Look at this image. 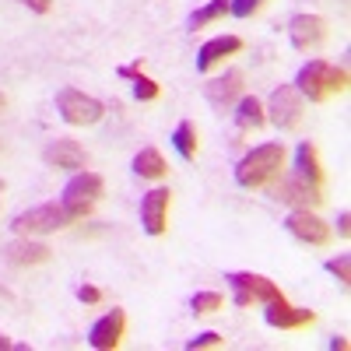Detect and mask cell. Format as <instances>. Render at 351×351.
<instances>
[{
    "label": "cell",
    "mask_w": 351,
    "mask_h": 351,
    "mask_svg": "<svg viewBox=\"0 0 351 351\" xmlns=\"http://www.w3.org/2000/svg\"><path fill=\"white\" fill-rule=\"evenodd\" d=\"M43 158H46V165H56V169H81L84 165V148L71 137H56V141L46 144Z\"/></svg>",
    "instance_id": "15"
},
{
    "label": "cell",
    "mask_w": 351,
    "mask_h": 351,
    "mask_svg": "<svg viewBox=\"0 0 351 351\" xmlns=\"http://www.w3.org/2000/svg\"><path fill=\"white\" fill-rule=\"evenodd\" d=\"M204 95H208V102H211L215 109H228L232 102L243 95V71H225L221 77L208 81Z\"/></svg>",
    "instance_id": "14"
},
{
    "label": "cell",
    "mask_w": 351,
    "mask_h": 351,
    "mask_svg": "<svg viewBox=\"0 0 351 351\" xmlns=\"http://www.w3.org/2000/svg\"><path fill=\"white\" fill-rule=\"evenodd\" d=\"M278 200L295 204V208L309 211V208H316V204H324V186L295 172V176H288V180H281V186H278Z\"/></svg>",
    "instance_id": "10"
},
{
    "label": "cell",
    "mask_w": 351,
    "mask_h": 351,
    "mask_svg": "<svg viewBox=\"0 0 351 351\" xmlns=\"http://www.w3.org/2000/svg\"><path fill=\"white\" fill-rule=\"evenodd\" d=\"M123 327H127L123 309H109L99 324L92 327V334H88V344L99 348V351H112L116 344H120V337H123Z\"/></svg>",
    "instance_id": "13"
},
{
    "label": "cell",
    "mask_w": 351,
    "mask_h": 351,
    "mask_svg": "<svg viewBox=\"0 0 351 351\" xmlns=\"http://www.w3.org/2000/svg\"><path fill=\"white\" fill-rule=\"evenodd\" d=\"M190 309H193V316H208V313L221 309V295L218 291H197L190 299Z\"/></svg>",
    "instance_id": "24"
},
{
    "label": "cell",
    "mask_w": 351,
    "mask_h": 351,
    "mask_svg": "<svg viewBox=\"0 0 351 351\" xmlns=\"http://www.w3.org/2000/svg\"><path fill=\"white\" fill-rule=\"evenodd\" d=\"M263 123H267V112H263L260 99H256V95H243L239 106H236V127H239V134L260 130Z\"/></svg>",
    "instance_id": "18"
},
{
    "label": "cell",
    "mask_w": 351,
    "mask_h": 351,
    "mask_svg": "<svg viewBox=\"0 0 351 351\" xmlns=\"http://www.w3.org/2000/svg\"><path fill=\"white\" fill-rule=\"evenodd\" d=\"M77 299H81L84 306H95V302H102V291H99L95 285H81V288H77Z\"/></svg>",
    "instance_id": "28"
},
{
    "label": "cell",
    "mask_w": 351,
    "mask_h": 351,
    "mask_svg": "<svg viewBox=\"0 0 351 351\" xmlns=\"http://www.w3.org/2000/svg\"><path fill=\"white\" fill-rule=\"evenodd\" d=\"M0 193H4V183H0Z\"/></svg>",
    "instance_id": "34"
},
{
    "label": "cell",
    "mask_w": 351,
    "mask_h": 351,
    "mask_svg": "<svg viewBox=\"0 0 351 351\" xmlns=\"http://www.w3.org/2000/svg\"><path fill=\"white\" fill-rule=\"evenodd\" d=\"M67 225H74V218H71V211L64 208V204H39V208L21 211L11 221V228L21 232V236H46V232L67 228Z\"/></svg>",
    "instance_id": "3"
},
{
    "label": "cell",
    "mask_w": 351,
    "mask_h": 351,
    "mask_svg": "<svg viewBox=\"0 0 351 351\" xmlns=\"http://www.w3.org/2000/svg\"><path fill=\"white\" fill-rule=\"evenodd\" d=\"M228 14V0H211V4H204L200 11H193L190 14V21H186V28H204V25H211V21H218V18H225Z\"/></svg>",
    "instance_id": "22"
},
{
    "label": "cell",
    "mask_w": 351,
    "mask_h": 351,
    "mask_svg": "<svg viewBox=\"0 0 351 351\" xmlns=\"http://www.w3.org/2000/svg\"><path fill=\"white\" fill-rule=\"evenodd\" d=\"M56 109H60V116L71 123V127H88V123H99L106 106L92 95L77 92V88H64L60 95H56Z\"/></svg>",
    "instance_id": "7"
},
{
    "label": "cell",
    "mask_w": 351,
    "mask_h": 351,
    "mask_svg": "<svg viewBox=\"0 0 351 351\" xmlns=\"http://www.w3.org/2000/svg\"><path fill=\"white\" fill-rule=\"evenodd\" d=\"M120 77H130V81H134V95H137L141 102L158 99V81L144 77V74H141V67H120Z\"/></svg>",
    "instance_id": "21"
},
{
    "label": "cell",
    "mask_w": 351,
    "mask_h": 351,
    "mask_svg": "<svg viewBox=\"0 0 351 351\" xmlns=\"http://www.w3.org/2000/svg\"><path fill=\"white\" fill-rule=\"evenodd\" d=\"M348 348V337H330V351H344Z\"/></svg>",
    "instance_id": "32"
},
{
    "label": "cell",
    "mask_w": 351,
    "mask_h": 351,
    "mask_svg": "<svg viewBox=\"0 0 351 351\" xmlns=\"http://www.w3.org/2000/svg\"><path fill=\"white\" fill-rule=\"evenodd\" d=\"M348 88V71L344 67H334L327 60H309L299 77H295V92L306 95L309 102H324L327 95L334 92H344Z\"/></svg>",
    "instance_id": "1"
},
{
    "label": "cell",
    "mask_w": 351,
    "mask_h": 351,
    "mask_svg": "<svg viewBox=\"0 0 351 351\" xmlns=\"http://www.w3.org/2000/svg\"><path fill=\"white\" fill-rule=\"evenodd\" d=\"M327 271L341 281V288H348V285H351V256H348V253H341V256L327 260Z\"/></svg>",
    "instance_id": "25"
},
{
    "label": "cell",
    "mask_w": 351,
    "mask_h": 351,
    "mask_svg": "<svg viewBox=\"0 0 351 351\" xmlns=\"http://www.w3.org/2000/svg\"><path fill=\"white\" fill-rule=\"evenodd\" d=\"M49 253L53 250L46 243H32V239H18V243L4 246V260L14 263V267H36V263H46Z\"/></svg>",
    "instance_id": "16"
},
{
    "label": "cell",
    "mask_w": 351,
    "mask_h": 351,
    "mask_svg": "<svg viewBox=\"0 0 351 351\" xmlns=\"http://www.w3.org/2000/svg\"><path fill=\"white\" fill-rule=\"evenodd\" d=\"M288 36H291V46L299 53H309V49H319L327 43V21L319 14H295L288 25Z\"/></svg>",
    "instance_id": "8"
},
{
    "label": "cell",
    "mask_w": 351,
    "mask_h": 351,
    "mask_svg": "<svg viewBox=\"0 0 351 351\" xmlns=\"http://www.w3.org/2000/svg\"><path fill=\"white\" fill-rule=\"evenodd\" d=\"M267 120L278 127V130H295L299 123H302V112H306V106H302V95L295 92V84H281V88H274L271 92V102H267Z\"/></svg>",
    "instance_id": "6"
},
{
    "label": "cell",
    "mask_w": 351,
    "mask_h": 351,
    "mask_svg": "<svg viewBox=\"0 0 351 351\" xmlns=\"http://www.w3.org/2000/svg\"><path fill=\"white\" fill-rule=\"evenodd\" d=\"M18 4H25L28 11H36V14H46L53 8V0H18Z\"/></svg>",
    "instance_id": "29"
},
{
    "label": "cell",
    "mask_w": 351,
    "mask_h": 351,
    "mask_svg": "<svg viewBox=\"0 0 351 351\" xmlns=\"http://www.w3.org/2000/svg\"><path fill=\"white\" fill-rule=\"evenodd\" d=\"M337 232H341L344 239L351 236V215H348V211H341V218H337Z\"/></svg>",
    "instance_id": "30"
},
{
    "label": "cell",
    "mask_w": 351,
    "mask_h": 351,
    "mask_svg": "<svg viewBox=\"0 0 351 351\" xmlns=\"http://www.w3.org/2000/svg\"><path fill=\"white\" fill-rule=\"evenodd\" d=\"M267 0H228V14H236V18H250L256 14Z\"/></svg>",
    "instance_id": "26"
},
{
    "label": "cell",
    "mask_w": 351,
    "mask_h": 351,
    "mask_svg": "<svg viewBox=\"0 0 351 351\" xmlns=\"http://www.w3.org/2000/svg\"><path fill=\"white\" fill-rule=\"evenodd\" d=\"M295 172L324 186V169H319V152H316V144L302 141L299 148H295Z\"/></svg>",
    "instance_id": "19"
},
{
    "label": "cell",
    "mask_w": 351,
    "mask_h": 351,
    "mask_svg": "<svg viewBox=\"0 0 351 351\" xmlns=\"http://www.w3.org/2000/svg\"><path fill=\"white\" fill-rule=\"evenodd\" d=\"M102 190H106L102 176H95V172H77V176H71V183L64 186V208L71 211L74 221H81L88 211H92V204L102 197Z\"/></svg>",
    "instance_id": "4"
},
{
    "label": "cell",
    "mask_w": 351,
    "mask_h": 351,
    "mask_svg": "<svg viewBox=\"0 0 351 351\" xmlns=\"http://www.w3.org/2000/svg\"><path fill=\"white\" fill-rule=\"evenodd\" d=\"M232 285V291H236V306H253V302H274L281 299V288L271 281V278H263V274H253V271H232L225 278Z\"/></svg>",
    "instance_id": "5"
},
{
    "label": "cell",
    "mask_w": 351,
    "mask_h": 351,
    "mask_svg": "<svg viewBox=\"0 0 351 351\" xmlns=\"http://www.w3.org/2000/svg\"><path fill=\"white\" fill-rule=\"evenodd\" d=\"M225 341H221V334H215V330H208V334H197L193 341H186V351H197V348H221Z\"/></svg>",
    "instance_id": "27"
},
{
    "label": "cell",
    "mask_w": 351,
    "mask_h": 351,
    "mask_svg": "<svg viewBox=\"0 0 351 351\" xmlns=\"http://www.w3.org/2000/svg\"><path fill=\"white\" fill-rule=\"evenodd\" d=\"M281 165H285V144H260V148H253L236 165V180H239V186L256 190L263 183H271L281 172Z\"/></svg>",
    "instance_id": "2"
},
{
    "label": "cell",
    "mask_w": 351,
    "mask_h": 351,
    "mask_svg": "<svg viewBox=\"0 0 351 351\" xmlns=\"http://www.w3.org/2000/svg\"><path fill=\"white\" fill-rule=\"evenodd\" d=\"M4 106H8V99H4V95H0V109H4Z\"/></svg>",
    "instance_id": "33"
},
{
    "label": "cell",
    "mask_w": 351,
    "mask_h": 351,
    "mask_svg": "<svg viewBox=\"0 0 351 351\" xmlns=\"http://www.w3.org/2000/svg\"><path fill=\"white\" fill-rule=\"evenodd\" d=\"M134 172L141 176V180H162V176L169 172V165H165V158H162L155 148H144V152H137V158H134Z\"/></svg>",
    "instance_id": "20"
},
{
    "label": "cell",
    "mask_w": 351,
    "mask_h": 351,
    "mask_svg": "<svg viewBox=\"0 0 351 351\" xmlns=\"http://www.w3.org/2000/svg\"><path fill=\"white\" fill-rule=\"evenodd\" d=\"M267 309H263V319H267L271 327L278 330H299V327H309L316 313L313 309H295V306H288V299H274V302H263Z\"/></svg>",
    "instance_id": "12"
},
{
    "label": "cell",
    "mask_w": 351,
    "mask_h": 351,
    "mask_svg": "<svg viewBox=\"0 0 351 351\" xmlns=\"http://www.w3.org/2000/svg\"><path fill=\"white\" fill-rule=\"evenodd\" d=\"M172 144H176V152H180L186 162L197 155V130H193V123H190V120H183L180 127L172 130Z\"/></svg>",
    "instance_id": "23"
},
{
    "label": "cell",
    "mask_w": 351,
    "mask_h": 351,
    "mask_svg": "<svg viewBox=\"0 0 351 351\" xmlns=\"http://www.w3.org/2000/svg\"><path fill=\"white\" fill-rule=\"evenodd\" d=\"M285 228L295 236L299 243H309V246H327L330 243V225L324 218H316L313 211H295V215H288Z\"/></svg>",
    "instance_id": "11"
},
{
    "label": "cell",
    "mask_w": 351,
    "mask_h": 351,
    "mask_svg": "<svg viewBox=\"0 0 351 351\" xmlns=\"http://www.w3.org/2000/svg\"><path fill=\"white\" fill-rule=\"evenodd\" d=\"M11 348H14V351H25V344H14L8 334H0V351H11Z\"/></svg>",
    "instance_id": "31"
},
{
    "label": "cell",
    "mask_w": 351,
    "mask_h": 351,
    "mask_svg": "<svg viewBox=\"0 0 351 351\" xmlns=\"http://www.w3.org/2000/svg\"><path fill=\"white\" fill-rule=\"evenodd\" d=\"M239 49H243V39H236V36H218L211 43H204L197 53V71H211L215 64H221L225 56L239 53Z\"/></svg>",
    "instance_id": "17"
},
{
    "label": "cell",
    "mask_w": 351,
    "mask_h": 351,
    "mask_svg": "<svg viewBox=\"0 0 351 351\" xmlns=\"http://www.w3.org/2000/svg\"><path fill=\"white\" fill-rule=\"evenodd\" d=\"M169 204H172V193L165 186H155L152 193H144L141 200V225L148 236H162L169 228Z\"/></svg>",
    "instance_id": "9"
}]
</instances>
